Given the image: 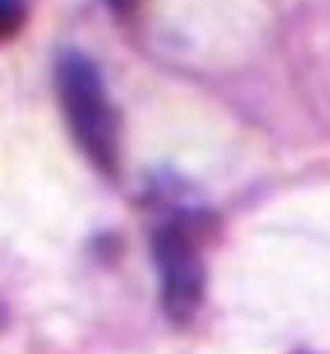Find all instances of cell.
Segmentation results:
<instances>
[{"label":"cell","mask_w":330,"mask_h":354,"mask_svg":"<svg viewBox=\"0 0 330 354\" xmlns=\"http://www.w3.org/2000/svg\"><path fill=\"white\" fill-rule=\"evenodd\" d=\"M54 93L81 155L104 179H116L122 167V120L101 66L81 48H63L54 60Z\"/></svg>","instance_id":"cell-1"},{"label":"cell","mask_w":330,"mask_h":354,"mask_svg":"<svg viewBox=\"0 0 330 354\" xmlns=\"http://www.w3.org/2000/svg\"><path fill=\"white\" fill-rule=\"evenodd\" d=\"M206 214L179 209L152 232V262L158 271L161 307L173 324H191L206 298V257H202Z\"/></svg>","instance_id":"cell-2"},{"label":"cell","mask_w":330,"mask_h":354,"mask_svg":"<svg viewBox=\"0 0 330 354\" xmlns=\"http://www.w3.org/2000/svg\"><path fill=\"white\" fill-rule=\"evenodd\" d=\"M27 18H30L27 0H0V36H3L6 42L24 30Z\"/></svg>","instance_id":"cell-3"},{"label":"cell","mask_w":330,"mask_h":354,"mask_svg":"<svg viewBox=\"0 0 330 354\" xmlns=\"http://www.w3.org/2000/svg\"><path fill=\"white\" fill-rule=\"evenodd\" d=\"M104 3H108V9L116 18H131V15H137L143 0H104Z\"/></svg>","instance_id":"cell-4"}]
</instances>
